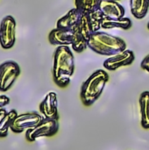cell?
Wrapping results in <instances>:
<instances>
[{
    "instance_id": "cell-22",
    "label": "cell",
    "mask_w": 149,
    "mask_h": 150,
    "mask_svg": "<svg viewBox=\"0 0 149 150\" xmlns=\"http://www.w3.org/2000/svg\"><path fill=\"white\" fill-rule=\"evenodd\" d=\"M148 30H149V22H148Z\"/></svg>"
},
{
    "instance_id": "cell-9",
    "label": "cell",
    "mask_w": 149,
    "mask_h": 150,
    "mask_svg": "<svg viewBox=\"0 0 149 150\" xmlns=\"http://www.w3.org/2000/svg\"><path fill=\"white\" fill-rule=\"evenodd\" d=\"M40 112L45 119L58 120V98L54 91L48 92L40 104Z\"/></svg>"
},
{
    "instance_id": "cell-8",
    "label": "cell",
    "mask_w": 149,
    "mask_h": 150,
    "mask_svg": "<svg viewBox=\"0 0 149 150\" xmlns=\"http://www.w3.org/2000/svg\"><path fill=\"white\" fill-rule=\"evenodd\" d=\"M135 60L134 53L130 49H126L107 58L104 62V67L107 70H116L121 67L131 65Z\"/></svg>"
},
{
    "instance_id": "cell-1",
    "label": "cell",
    "mask_w": 149,
    "mask_h": 150,
    "mask_svg": "<svg viewBox=\"0 0 149 150\" xmlns=\"http://www.w3.org/2000/svg\"><path fill=\"white\" fill-rule=\"evenodd\" d=\"M75 71V58L68 46H59L54 54L53 78L56 85L67 87Z\"/></svg>"
},
{
    "instance_id": "cell-21",
    "label": "cell",
    "mask_w": 149,
    "mask_h": 150,
    "mask_svg": "<svg viewBox=\"0 0 149 150\" xmlns=\"http://www.w3.org/2000/svg\"><path fill=\"white\" fill-rule=\"evenodd\" d=\"M112 1H117V2H119V1H121V0H112Z\"/></svg>"
},
{
    "instance_id": "cell-2",
    "label": "cell",
    "mask_w": 149,
    "mask_h": 150,
    "mask_svg": "<svg viewBox=\"0 0 149 150\" xmlns=\"http://www.w3.org/2000/svg\"><path fill=\"white\" fill-rule=\"evenodd\" d=\"M88 47L98 54L112 56L126 50V43L119 37L97 31L91 34L88 41Z\"/></svg>"
},
{
    "instance_id": "cell-12",
    "label": "cell",
    "mask_w": 149,
    "mask_h": 150,
    "mask_svg": "<svg viewBox=\"0 0 149 150\" xmlns=\"http://www.w3.org/2000/svg\"><path fill=\"white\" fill-rule=\"evenodd\" d=\"M82 14L83 11L76 7L69 10L67 14H65L57 21L56 27L61 29H74V27L79 22Z\"/></svg>"
},
{
    "instance_id": "cell-16",
    "label": "cell",
    "mask_w": 149,
    "mask_h": 150,
    "mask_svg": "<svg viewBox=\"0 0 149 150\" xmlns=\"http://www.w3.org/2000/svg\"><path fill=\"white\" fill-rule=\"evenodd\" d=\"M18 115V114L17 111L14 109H11L10 112H7L0 124V138H4L7 136L8 131L11 129V127Z\"/></svg>"
},
{
    "instance_id": "cell-7",
    "label": "cell",
    "mask_w": 149,
    "mask_h": 150,
    "mask_svg": "<svg viewBox=\"0 0 149 150\" xmlns=\"http://www.w3.org/2000/svg\"><path fill=\"white\" fill-rule=\"evenodd\" d=\"M43 119L44 118L42 115L39 114L38 112H35L19 114L14 120V121L11 127V130L13 133L20 134V133L24 132L25 130L34 127Z\"/></svg>"
},
{
    "instance_id": "cell-3",
    "label": "cell",
    "mask_w": 149,
    "mask_h": 150,
    "mask_svg": "<svg viewBox=\"0 0 149 150\" xmlns=\"http://www.w3.org/2000/svg\"><path fill=\"white\" fill-rule=\"evenodd\" d=\"M109 76L103 69L96 70L83 83L80 97L85 106L92 105L101 96L107 82Z\"/></svg>"
},
{
    "instance_id": "cell-19",
    "label": "cell",
    "mask_w": 149,
    "mask_h": 150,
    "mask_svg": "<svg viewBox=\"0 0 149 150\" xmlns=\"http://www.w3.org/2000/svg\"><path fill=\"white\" fill-rule=\"evenodd\" d=\"M141 67L149 73V54L143 59V61L141 63Z\"/></svg>"
},
{
    "instance_id": "cell-4",
    "label": "cell",
    "mask_w": 149,
    "mask_h": 150,
    "mask_svg": "<svg viewBox=\"0 0 149 150\" xmlns=\"http://www.w3.org/2000/svg\"><path fill=\"white\" fill-rule=\"evenodd\" d=\"M58 130V120L44 118L37 126L26 130L25 138L28 142H34L40 137H51L56 134Z\"/></svg>"
},
{
    "instance_id": "cell-18",
    "label": "cell",
    "mask_w": 149,
    "mask_h": 150,
    "mask_svg": "<svg viewBox=\"0 0 149 150\" xmlns=\"http://www.w3.org/2000/svg\"><path fill=\"white\" fill-rule=\"evenodd\" d=\"M10 98L5 96V95H0V109L1 108H4V106H6L7 105L10 104Z\"/></svg>"
},
{
    "instance_id": "cell-5",
    "label": "cell",
    "mask_w": 149,
    "mask_h": 150,
    "mask_svg": "<svg viewBox=\"0 0 149 150\" xmlns=\"http://www.w3.org/2000/svg\"><path fill=\"white\" fill-rule=\"evenodd\" d=\"M20 75L18 64L13 61H6L0 64V91L4 92L11 89Z\"/></svg>"
},
{
    "instance_id": "cell-20",
    "label": "cell",
    "mask_w": 149,
    "mask_h": 150,
    "mask_svg": "<svg viewBox=\"0 0 149 150\" xmlns=\"http://www.w3.org/2000/svg\"><path fill=\"white\" fill-rule=\"evenodd\" d=\"M6 114H7L6 110H5L4 108H1V109H0V124H1L3 119L4 118V116H5Z\"/></svg>"
},
{
    "instance_id": "cell-13",
    "label": "cell",
    "mask_w": 149,
    "mask_h": 150,
    "mask_svg": "<svg viewBox=\"0 0 149 150\" xmlns=\"http://www.w3.org/2000/svg\"><path fill=\"white\" fill-rule=\"evenodd\" d=\"M102 28L104 29H112L119 28L123 30H128L132 26V21L129 18H112L105 17L101 24Z\"/></svg>"
},
{
    "instance_id": "cell-15",
    "label": "cell",
    "mask_w": 149,
    "mask_h": 150,
    "mask_svg": "<svg viewBox=\"0 0 149 150\" xmlns=\"http://www.w3.org/2000/svg\"><path fill=\"white\" fill-rule=\"evenodd\" d=\"M131 12L136 18L146 17L149 9V0H130Z\"/></svg>"
},
{
    "instance_id": "cell-6",
    "label": "cell",
    "mask_w": 149,
    "mask_h": 150,
    "mask_svg": "<svg viewBox=\"0 0 149 150\" xmlns=\"http://www.w3.org/2000/svg\"><path fill=\"white\" fill-rule=\"evenodd\" d=\"M16 40V20L11 16H5L0 23V45L4 49H10Z\"/></svg>"
},
{
    "instance_id": "cell-17",
    "label": "cell",
    "mask_w": 149,
    "mask_h": 150,
    "mask_svg": "<svg viewBox=\"0 0 149 150\" xmlns=\"http://www.w3.org/2000/svg\"><path fill=\"white\" fill-rule=\"evenodd\" d=\"M102 0H75L76 7L83 12L93 11L99 9Z\"/></svg>"
},
{
    "instance_id": "cell-11",
    "label": "cell",
    "mask_w": 149,
    "mask_h": 150,
    "mask_svg": "<svg viewBox=\"0 0 149 150\" xmlns=\"http://www.w3.org/2000/svg\"><path fill=\"white\" fill-rule=\"evenodd\" d=\"M99 10L103 12L105 17L112 18H121L125 16V8L117 1L102 0L99 5Z\"/></svg>"
},
{
    "instance_id": "cell-10",
    "label": "cell",
    "mask_w": 149,
    "mask_h": 150,
    "mask_svg": "<svg viewBox=\"0 0 149 150\" xmlns=\"http://www.w3.org/2000/svg\"><path fill=\"white\" fill-rule=\"evenodd\" d=\"M74 31L73 29L54 28L48 35L49 42L55 46H71L73 42Z\"/></svg>"
},
{
    "instance_id": "cell-14",
    "label": "cell",
    "mask_w": 149,
    "mask_h": 150,
    "mask_svg": "<svg viewBox=\"0 0 149 150\" xmlns=\"http://www.w3.org/2000/svg\"><path fill=\"white\" fill-rule=\"evenodd\" d=\"M139 103L141 126L144 129H149V91H144L141 93Z\"/></svg>"
}]
</instances>
